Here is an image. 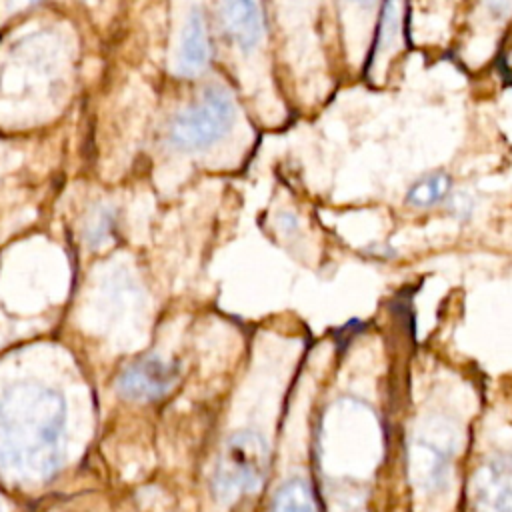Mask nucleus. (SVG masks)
<instances>
[{"mask_svg": "<svg viewBox=\"0 0 512 512\" xmlns=\"http://www.w3.org/2000/svg\"><path fill=\"white\" fill-rule=\"evenodd\" d=\"M234 100L224 86H208L198 100L174 114L168 144L178 150H202L226 134L234 120Z\"/></svg>", "mask_w": 512, "mask_h": 512, "instance_id": "obj_4", "label": "nucleus"}, {"mask_svg": "<svg viewBox=\"0 0 512 512\" xmlns=\"http://www.w3.org/2000/svg\"><path fill=\"white\" fill-rule=\"evenodd\" d=\"M64 404L52 390L22 386L0 400V456L10 466L46 476L56 468Z\"/></svg>", "mask_w": 512, "mask_h": 512, "instance_id": "obj_1", "label": "nucleus"}, {"mask_svg": "<svg viewBox=\"0 0 512 512\" xmlns=\"http://www.w3.org/2000/svg\"><path fill=\"white\" fill-rule=\"evenodd\" d=\"M0 512H2V506H0Z\"/></svg>", "mask_w": 512, "mask_h": 512, "instance_id": "obj_17", "label": "nucleus"}, {"mask_svg": "<svg viewBox=\"0 0 512 512\" xmlns=\"http://www.w3.org/2000/svg\"><path fill=\"white\" fill-rule=\"evenodd\" d=\"M116 228H118L116 208L108 202H100L92 206V210L84 220V226H82L84 244L90 246L92 250H98L108 242H112V238L116 236Z\"/></svg>", "mask_w": 512, "mask_h": 512, "instance_id": "obj_12", "label": "nucleus"}, {"mask_svg": "<svg viewBox=\"0 0 512 512\" xmlns=\"http://www.w3.org/2000/svg\"><path fill=\"white\" fill-rule=\"evenodd\" d=\"M462 454V428L446 412L416 418L406 440V468L414 490L424 498L444 496L456 480Z\"/></svg>", "mask_w": 512, "mask_h": 512, "instance_id": "obj_2", "label": "nucleus"}, {"mask_svg": "<svg viewBox=\"0 0 512 512\" xmlns=\"http://www.w3.org/2000/svg\"><path fill=\"white\" fill-rule=\"evenodd\" d=\"M270 512H320V506L308 480L290 478L276 490Z\"/></svg>", "mask_w": 512, "mask_h": 512, "instance_id": "obj_11", "label": "nucleus"}, {"mask_svg": "<svg viewBox=\"0 0 512 512\" xmlns=\"http://www.w3.org/2000/svg\"><path fill=\"white\" fill-rule=\"evenodd\" d=\"M222 28L230 44L242 52H254L264 38V14L260 0H220Z\"/></svg>", "mask_w": 512, "mask_h": 512, "instance_id": "obj_7", "label": "nucleus"}, {"mask_svg": "<svg viewBox=\"0 0 512 512\" xmlns=\"http://www.w3.org/2000/svg\"><path fill=\"white\" fill-rule=\"evenodd\" d=\"M210 62V36L204 12L200 8H192L186 16V24L182 28V36L176 52V70L182 76H198L206 70Z\"/></svg>", "mask_w": 512, "mask_h": 512, "instance_id": "obj_8", "label": "nucleus"}, {"mask_svg": "<svg viewBox=\"0 0 512 512\" xmlns=\"http://www.w3.org/2000/svg\"><path fill=\"white\" fill-rule=\"evenodd\" d=\"M342 2H346V4H350V6H356V8H364V10H370V8H374L378 2H382V0H342Z\"/></svg>", "mask_w": 512, "mask_h": 512, "instance_id": "obj_16", "label": "nucleus"}, {"mask_svg": "<svg viewBox=\"0 0 512 512\" xmlns=\"http://www.w3.org/2000/svg\"><path fill=\"white\" fill-rule=\"evenodd\" d=\"M470 512H512V446L488 452L468 482Z\"/></svg>", "mask_w": 512, "mask_h": 512, "instance_id": "obj_5", "label": "nucleus"}, {"mask_svg": "<svg viewBox=\"0 0 512 512\" xmlns=\"http://www.w3.org/2000/svg\"><path fill=\"white\" fill-rule=\"evenodd\" d=\"M178 382V366L158 354H146L128 364L116 378L120 396L136 402L164 398Z\"/></svg>", "mask_w": 512, "mask_h": 512, "instance_id": "obj_6", "label": "nucleus"}, {"mask_svg": "<svg viewBox=\"0 0 512 512\" xmlns=\"http://www.w3.org/2000/svg\"><path fill=\"white\" fill-rule=\"evenodd\" d=\"M42 0H6V8L8 10H18V8H26V6H34Z\"/></svg>", "mask_w": 512, "mask_h": 512, "instance_id": "obj_15", "label": "nucleus"}, {"mask_svg": "<svg viewBox=\"0 0 512 512\" xmlns=\"http://www.w3.org/2000/svg\"><path fill=\"white\" fill-rule=\"evenodd\" d=\"M406 0H382L376 24V36L370 52V68H378L382 60H388L398 48L404 26Z\"/></svg>", "mask_w": 512, "mask_h": 512, "instance_id": "obj_9", "label": "nucleus"}, {"mask_svg": "<svg viewBox=\"0 0 512 512\" xmlns=\"http://www.w3.org/2000/svg\"><path fill=\"white\" fill-rule=\"evenodd\" d=\"M268 448L258 432L242 430L222 446L210 478V492L218 502H236L256 494L266 478Z\"/></svg>", "mask_w": 512, "mask_h": 512, "instance_id": "obj_3", "label": "nucleus"}, {"mask_svg": "<svg viewBox=\"0 0 512 512\" xmlns=\"http://www.w3.org/2000/svg\"><path fill=\"white\" fill-rule=\"evenodd\" d=\"M446 210L452 218L456 220H462V222H468L476 210V202L474 198L468 194V192H452L446 200Z\"/></svg>", "mask_w": 512, "mask_h": 512, "instance_id": "obj_13", "label": "nucleus"}, {"mask_svg": "<svg viewBox=\"0 0 512 512\" xmlns=\"http://www.w3.org/2000/svg\"><path fill=\"white\" fill-rule=\"evenodd\" d=\"M480 4L492 22H506L512 18V0H480Z\"/></svg>", "mask_w": 512, "mask_h": 512, "instance_id": "obj_14", "label": "nucleus"}, {"mask_svg": "<svg viewBox=\"0 0 512 512\" xmlns=\"http://www.w3.org/2000/svg\"><path fill=\"white\" fill-rule=\"evenodd\" d=\"M454 192L452 176L444 170H432L416 178L404 196V204L412 210H432L444 206L448 196Z\"/></svg>", "mask_w": 512, "mask_h": 512, "instance_id": "obj_10", "label": "nucleus"}]
</instances>
